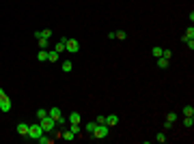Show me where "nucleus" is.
Segmentation results:
<instances>
[{"label":"nucleus","mask_w":194,"mask_h":144,"mask_svg":"<svg viewBox=\"0 0 194 144\" xmlns=\"http://www.w3.org/2000/svg\"><path fill=\"white\" fill-rule=\"evenodd\" d=\"M39 125L43 129V133H52L54 127H56V121H54L52 116H43V118H39Z\"/></svg>","instance_id":"obj_1"},{"label":"nucleus","mask_w":194,"mask_h":144,"mask_svg":"<svg viewBox=\"0 0 194 144\" xmlns=\"http://www.w3.org/2000/svg\"><path fill=\"white\" fill-rule=\"evenodd\" d=\"M41 136H43V129H41L39 123H35V125L28 127V136H26V138H30V140H39Z\"/></svg>","instance_id":"obj_2"},{"label":"nucleus","mask_w":194,"mask_h":144,"mask_svg":"<svg viewBox=\"0 0 194 144\" xmlns=\"http://www.w3.org/2000/svg\"><path fill=\"white\" fill-rule=\"evenodd\" d=\"M65 52H69V54L80 52V43H78L76 39H65Z\"/></svg>","instance_id":"obj_3"},{"label":"nucleus","mask_w":194,"mask_h":144,"mask_svg":"<svg viewBox=\"0 0 194 144\" xmlns=\"http://www.w3.org/2000/svg\"><path fill=\"white\" fill-rule=\"evenodd\" d=\"M106 136H108V125H106V123H104V125H97L95 131H93V138H95V140H104Z\"/></svg>","instance_id":"obj_4"},{"label":"nucleus","mask_w":194,"mask_h":144,"mask_svg":"<svg viewBox=\"0 0 194 144\" xmlns=\"http://www.w3.org/2000/svg\"><path fill=\"white\" fill-rule=\"evenodd\" d=\"M175 121H177V114H175V112H171V114L166 116V123H164V129H173Z\"/></svg>","instance_id":"obj_5"},{"label":"nucleus","mask_w":194,"mask_h":144,"mask_svg":"<svg viewBox=\"0 0 194 144\" xmlns=\"http://www.w3.org/2000/svg\"><path fill=\"white\" fill-rule=\"evenodd\" d=\"M11 110V99L9 97H2L0 99V112H9Z\"/></svg>","instance_id":"obj_6"},{"label":"nucleus","mask_w":194,"mask_h":144,"mask_svg":"<svg viewBox=\"0 0 194 144\" xmlns=\"http://www.w3.org/2000/svg\"><path fill=\"white\" fill-rule=\"evenodd\" d=\"M28 123H18V133L19 136H22V138H26V136H28Z\"/></svg>","instance_id":"obj_7"},{"label":"nucleus","mask_w":194,"mask_h":144,"mask_svg":"<svg viewBox=\"0 0 194 144\" xmlns=\"http://www.w3.org/2000/svg\"><path fill=\"white\" fill-rule=\"evenodd\" d=\"M35 39H52V30L45 28V30H41V32H35Z\"/></svg>","instance_id":"obj_8"},{"label":"nucleus","mask_w":194,"mask_h":144,"mask_svg":"<svg viewBox=\"0 0 194 144\" xmlns=\"http://www.w3.org/2000/svg\"><path fill=\"white\" fill-rule=\"evenodd\" d=\"M116 123H119V116H116V114H110V116H106V125H108V127H115Z\"/></svg>","instance_id":"obj_9"},{"label":"nucleus","mask_w":194,"mask_h":144,"mask_svg":"<svg viewBox=\"0 0 194 144\" xmlns=\"http://www.w3.org/2000/svg\"><path fill=\"white\" fill-rule=\"evenodd\" d=\"M194 39V28H192V24H190V28L186 30V35H183V43H188V41H192Z\"/></svg>","instance_id":"obj_10"},{"label":"nucleus","mask_w":194,"mask_h":144,"mask_svg":"<svg viewBox=\"0 0 194 144\" xmlns=\"http://www.w3.org/2000/svg\"><path fill=\"white\" fill-rule=\"evenodd\" d=\"M48 116H52V118L56 121L58 116H60V108H56V106H52V108L48 110Z\"/></svg>","instance_id":"obj_11"},{"label":"nucleus","mask_w":194,"mask_h":144,"mask_svg":"<svg viewBox=\"0 0 194 144\" xmlns=\"http://www.w3.org/2000/svg\"><path fill=\"white\" fill-rule=\"evenodd\" d=\"M155 60H157V67H160V69H168V65H171V60H166V58H162V56L155 58Z\"/></svg>","instance_id":"obj_12"},{"label":"nucleus","mask_w":194,"mask_h":144,"mask_svg":"<svg viewBox=\"0 0 194 144\" xmlns=\"http://www.w3.org/2000/svg\"><path fill=\"white\" fill-rule=\"evenodd\" d=\"M60 138H63V140H67V142H71V140H76V133H74V131L69 129V131H65V133H63Z\"/></svg>","instance_id":"obj_13"},{"label":"nucleus","mask_w":194,"mask_h":144,"mask_svg":"<svg viewBox=\"0 0 194 144\" xmlns=\"http://www.w3.org/2000/svg\"><path fill=\"white\" fill-rule=\"evenodd\" d=\"M37 60H39V62H45V60H48V50H39Z\"/></svg>","instance_id":"obj_14"},{"label":"nucleus","mask_w":194,"mask_h":144,"mask_svg":"<svg viewBox=\"0 0 194 144\" xmlns=\"http://www.w3.org/2000/svg\"><path fill=\"white\" fill-rule=\"evenodd\" d=\"M39 41V50H48L50 47V39H37Z\"/></svg>","instance_id":"obj_15"},{"label":"nucleus","mask_w":194,"mask_h":144,"mask_svg":"<svg viewBox=\"0 0 194 144\" xmlns=\"http://www.w3.org/2000/svg\"><path fill=\"white\" fill-rule=\"evenodd\" d=\"M48 60H50V62H56V60H58V52H56V50H52V52L48 50Z\"/></svg>","instance_id":"obj_16"},{"label":"nucleus","mask_w":194,"mask_h":144,"mask_svg":"<svg viewBox=\"0 0 194 144\" xmlns=\"http://www.w3.org/2000/svg\"><path fill=\"white\" fill-rule=\"evenodd\" d=\"M65 39H67V37H63L56 45H54V50H56V52H65Z\"/></svg>","instance_id":"obj_17"},{"label":"nucleus","mask_w":194,"mask_h":144,"mask_svg":"<svg viewBox=\"0 0 194 144\" xmlns=\"http://www.w3.org/2000/svg\"><path fill=\"white\" fill-rule=\"evenodd\" d=\"M67 121H69V123H80V121H82V118H80V114H78V112H71V114H69V118H67Z\"/></svg>","instance_id":"obj_18"},{"label":"nucleus","mask_w":194,"mask_h":144,"mask_svg":"<svg viewBox=\"0 0 194 144\" xmlns=\"http://www.w3.org/2000/svg\"><path fill=\"white\" fill-rule=\"evenodd\" d=\"M192 125H194V118H192V116H186V118H183V127L192 129Z\"/></svg>","instance_id":"obj_19"},{"label":"nucleus","mask_w":194,"mask_h":144,"mask_svg":"<svg viewBox=\"0 0 194 144\" xmlns=\"http://www.w3.org/2000/svg\"><path fill=\"white\" fill-rule=\"evenodd\" d=\"M115 39H119V41H125V39H127V32L119 30V32H115Z\"/></svg>","instance_id":"obj_20"},{"label":"nucleus","mask_w":194,"mask_h":144,"mask_svg":"<svg viewBox=\"0 0 194 144\" xmlns=\"http://www.w3.org/2000/svg\"><path fill=\"white\" fill-rule=\"evenodd\" d=\"M162 50H164V47H157V45H155L153 50H151V54H153V58H160V56H162Z\"/></svg>","instance_id":"obj_21"},{"label":"nucleus","mask_w":194,"mask_h":144,"mask_svg":"<svg viewBox=\"0 0 194 144\" xmlns=\"http://www.w3.org/2000/svg\"><path fill=\"white\" fill-rule=\"evenodd\" d=\"M183 114L186 116H194V108L192 106H183Z\"/></svg>","instance_id":"obj_22"},{"label":"nucleus","mask_w":194,"mask_h":144,"mask_svg":"<svg viewBox=\"0 0 194 144\" xmlns=\"http://www.w3.org/2000/svg\"><path fill=\"white\" fill-rule=\"evenodd\" d=\"M71 69H74V65H71L69 60H65V62H63V71H65V73H69Z\"/></svg>","instance_id":"obj_23"},{"label":"nucleus","mask_w":194,"mask_h":144,"mask_svg":"<svg viewBox=\"0 0 194 144\" xmlns=\"http://www.w3.org/2000/svg\"><path fill=\"white\" fill-rule=\"evenodd\" d=\"M162 58L171 60V58H173V50H162Z\"/></svg>","instance_id":"obj_24"},{"label":"nucleus","mask_w":194,"mask_h":144,"mask_svg":"<svg viewBox=\"0 0 194 144\" xmlns=\"http://www.w3.org/2000/svg\"><path fill=\"white\" fill-rule=\"evenodd\" d=\"M56 125H58V127H65V125H67V118H65L63 114H60V116L56 118Z\"/></svg>","instance_id":"obj_25"},{"label":"nucleus","mask_w":194,"mask_h":144,"mask_svg":"<svg viewBox=\"0 0 194 144\" xmlns=\"http://www.w3.org/2000/svg\"><path fill=\"white\" fill-rule=\"evenodd\" d=\"M37 142H41V144H52V138H45V133H43V136L39 138Z\"/></svg>","instance_id":"obj_26"},{"label":"nucleus","mask_w":194,"mask_h":144,"mask_svg":"<svg viewBox=\"0 0 194 144\" xmlns=\"http://www.w3.org/2000/svg\"><path fill=\"white\" fill-rule=\"evenodd\" d=\"M95 127H97L95 121H93V123H89V125H86V133H93V131H95Z\"/></svg>","instance_id":"obj_27"},{"label":"nucleus","mask_w":194,"mask_h":144,"mask_svg":"<svg viewBox=\"0 0 194 144\" xmlns=\"http://www.w3.org/2000/svg\"><path fill=\"white\" fill-rule=\"evenodd\" d=\"M43 116H48V110H43V108L37 110V121H39V118H43Z\"/></svg>","instance_id":"obj_28"},{"label":"nucleus","mask_w":194,"mask_h":144,"mask_svg":"<svg viewBox=\"0 0 194 144\" xmlns=\"http://www.w3.org/2000/svg\"><path fill=\"white\" fill-rule=\"evenodd\" d=\"M155 140H157V142H166L168 138H166V133H157V136H155Z\"/></svg>","instance_id":"obj_29"},{"label":"nucleus","mask_w":194,"mask_h":144,"mask_svg":"<svg viewBox=\"0 0 194 144\" xmlns=\"http://www.w3.org/2000/svg\"><path fill=\"white\" fill-rule=\"evenodd\" d=\"M95 123H97V125H104V123H106V116H97Z\"/></svg>","instance_id":"obj_30"},{"label":"nucleus","mask_w":194,"mask_h":144,"mask_svg":"<svg viewBox=\"0 0 194 144\" xmlns=\"http://www.w3.org/2000/svg\"><path fill=\"white\" fill-rule=\"evenodd\" d=\"M2 97H7V92H4V88H0V99H2Z\"/></svg>","instance_id":"obj_31"}]
</instances>
